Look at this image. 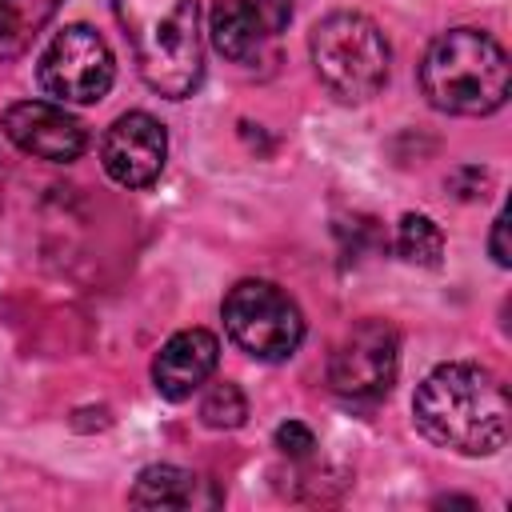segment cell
<instances>
[{"label": "cell", "mask_w": 512, "mask_h": 512, "mask_svg": "<svg viewBox=\"0 0 512 512\" xmlns=\"http://www.w3.org/2000/svg\"><path fill=\"white\" fill-rule=\"evenodd\" d=\"M420 92L440 112L488 116L508 100V56L480 28H448L420 60Z\"/></svg>", "instance_id": "3"}, {"label": "cell", "mask_w": 512, "mask_h": 512, "mask_svg": "<svg viewBox=\"0 0 512 512\" xmlns=\"http://www.w3.org/2000/svg\"><path fill=\"white\" fill-rule=\"evenodd\" d=\"M60 0H0V60L20 56L56 16Z\"/></svg>", "instance_id": "13"}, {"label": "cell", "mask_w": 512, "mask_h": 512, "mask_svg": "<svg viewBox=\"0 0 512 512\" xmlns=\"http://www.w3.org/2000/svg\"><path fill=\"white\" fill-rule=\"evenodd\" d=\"M220 360V340L208 328H184L168 336V344L152 360V384L164 400H188Z\"/></svg>", "instance_id": "11"}, {"label": "cell", "mask_w": 512, "mask_h": 512, "mask_svg": "<svg viewBox=\"0 0 512 512\" xmlns=\"http://www.w3.org/2000/svg\"><path fill=\"white\" fill-rule=\"evenodd\" d=\"M220 500L224 496L212 480L176 464H148L128 492V504L136 508H216Z\"/></svg>", "instance_id": "12"}, {"label": "cell", "mask_w": 512, "mask_h": 512, "mask_svg": "<svg viewBox=\"0 0 512 512\" xmlns=\"http://www.w3.org/2000/svg\"><path fill=\"white\" fill-rule=\"evenodd\" d=\"M224 328L232 344L256 360H288L304 340L296 300L272 280H240L224 296Z\"/></svg>", "instance_id": "5"}, {"label": "cell", "mask_w": 512, "mask_h": 512, "mask_svg": "<svg viewBox=\"0 0 512 512\" xmlns=\"http://www.w3.org/2000/svg\"><path fill=\"white\" fill-rule=\"evenodd\" d=\"M104 172L124 188H148L168 160V132L148 112H124L112 120L100 144Z\"/></svg>", "instance_id": "9"}, {"label": "cell", "mask_w": 512, "mask_h": 512, "mask_svg": "<svg viewBox=\"0 0 512 512\" xmlns=\"http://www.w3.org/2000/svg\"><path fill=\"white\" fill-rule=\"evenodd\" d=\"M36 80L56 104H96L108 96L116 80V64L96 28L68 24L40 52Z\"/></svg>", "instance_id": "6"}, {"label": "cell", "mask_w": 512, "mask_h": 512, "mask_svg": "<svg viewBox=\"0 0 512 512\" xmlns=\"http://www.w3.org/2000/svg\"><path fill=\"white\" fill-rule=\"evenodd\" d=\"M416 428L460 456H492L508 444V392L496 372L448 360L436 364L412 396Z\"/></svg>", "instance_id": "1"}, {"label": "cell", "mask_w": 512, "mask_h": 512, "mask_svg": "<svg viewBox=\"0 0 512 512\" xmlns=\"http://www.w3.org/2000/svg\"><path fill=\"white\" fill-rule=\"evenodd\" d=\"M400 368V336L384 320H360L344 332L328 360V384L348 404H376L388 396Z\"/></svg>", "instance_id": "7"}, {"label": "cell", "mask_w": 512, "mask_h": 512, "mask_svg": "<svg viewBox=\"0 0 512 512\" xmlns=\"http://www.w3.org/2000/svg\"><path fill=\"white\" fill-rule=\"evenodd\" d=\"M396 252L408 264L436 268L440 256H444V232H440V224L432 216H420V212L400 216V224H396Z\"/></svg>", "instance_id": "14"}, {"label": "cell", "mask_w": 512, "mask_h": 512, "mask_svg": "<svg viewBox=\"0 0 512 512\" xmlns=\"http://www.w3.org/2000/svg\"><path fill=\"white\" fill-rule=\"evenodd\" d=\"M0 132L28 156L36 160H52V164H68L84 152L88 132L84 124L52 100H20L0 116Z\"/></svg>", "instance_id": "10"}, {"label": "cell", "mask_w": 512, "mask_h": 512, "mask_svg": "<svg viewBox=\"0 0 512 512\" xmlns=\"http://www.w3.org/2000/svg\"><path fill=\"white\" fill-rule=\"evenodd\" d=\"M488 248H492V260H496L500 268H508V216H504V212L492 220V240H488Z\"/></svg>", "instance_id": "17"}, {"label": "cell", "mask_w": 512, "mask_h": 512, "mask_svg": "<svg viewBox=\"0 0 512 512\" xmlns=\"http://www.w3.org/2000/svg\"><path fill=\"white\" fill-rule=\"evenodd\" d=\"M144 84L164 100H184L204 76L196 0H112Z\"/></svg>", "instance_id": "2"}, {"label": "cell", "mask_w": 512, "mask_h": 512, "mask_svg": "<svg viewBox=\"0 0 512 512\" xmlns=\"http://www.w3.org/2000/svg\"><path fill=\"white\" fill-rule=\"evenodd\" d=\"M308 48L320 84L344 104L372 100L388 80V40L364 12H328L312 28Z\"/></svg>", "instance_id": "4"}, {"label": "cell", "mask_w": 512, "mask_h": 512, "mask_svg": "<svg viewBox=\"0 0 512 512\" xmlns=\"http://www.w3.org/2000/svg\"><path fill=\"white\" fill-rule=\"evenodd\" d=\"M244 416H248V400H244V392H240L236 384H228V380L212 384V388L204 392V400H200V420H204L208 428L228 432V428H240Z\"/></svg>", "instance_id": "15"}, {"label": "cell", "mask_w": 512, "mask_h": 512, "mask_svg": "<svg viewBox=\"0 0 512 512\" xmlns=\"http://www.w3.org/2000/svg\"><path fill=\"white\" fill-rule=\"evenodd\" d=\"M276 448H280L288 460H308V456L316 452V436H312V428H308V424L288 420V424H280V428H276Z\"/></svg>", "instance_id": "16"}, {"label": "cell", "mask_w": 512, "mask_h": 512, "mask_svg": "<svg viewBox=\"0 0 512 512\" xmlns=\"http://www.w3.org/2000/svg\"><path fill=\"white\" fill-rule=\"evenodd\" d=\"M292 20V0H216L208 36L232 64H256Z\"/></svg>", "instance_id": "8"}]
</instances>
